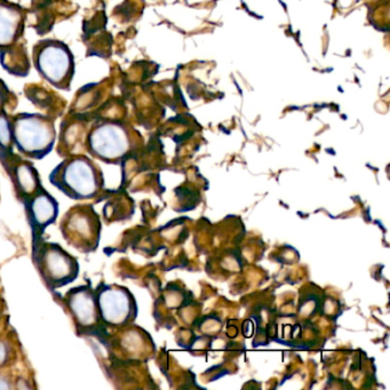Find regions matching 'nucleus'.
<instances>
[{
    "mask_svg": "<svg viewBox=\"0 0 390 390\" xmlns=\"http://www.w3.org/2000/svg\"><path fill=\"white\" fill-rule=\"evenodd\" d=\"M37 68L53 85H60L73 70V59L64 46L51 44L40 51Z\"/></svg>",
    "mask_w": 390,
    "mask_h": 390,
    "instance_id": "6e6552de",
    "label": "nucleus"
},
{
    "mask_svg": "<svg viewBox=\"0 0 390 390\" xmlns=\"http://www.w3.org/2000/svg\"><path fill=\"white\" fill-rule=\"evenodd\" d=\"M63 237L70 245L82 252H91L99 245L100 219L91 206H76L64 215L61 224Z\"/></svg>",
    "mask_w": 390,
    "mask_h": 390,
    "instance_id": "7ed1b4c3",
    "label": "nucleus"
},
{
    "mask_svg": "<svg viewBox=\"0 0 390 390\" xmlns=\"http://www.w3.org/2000/svg\"><path fill=\"white\" fill-rule=\"evenodd\" d=\"M12 130L8 119L5 116H0V148L7 150L12 141Z\"/></svg>",
    "mask_w": 390,
    "mask_h": 390,
    "instance_id": "f8f14e48",
    "label": "nucleus"
},
{
    "mask_svg": "<svg viewBox=\"0 0 390 390\" xmlns=\"http://www.w3.org/2000/svg\"><path fill=\"white\" fill-rule=\"evenodd\" d=\"M0 102H1V97H0ZM0 106H1V103H0Z\"/></svg>",
    "mask_w": 390,
    "mask_h": 390,
    "instance_id": "2eb2a0df",
    "label": "nucleus"
},
{
    "mask_svg": "<svg viewBox=\"0 0 390 390\" xmlns=\"http://www.w3.org/2000/svg\"><path fill=\"white\" fill-rule=\"evenodd\" d=\"M66 303L77 327L88 331L99 327L100 312L93 290L86 286L73 288L67 294Z\"/></svg>",
    "mask_w": 390,
    "mask_h": 390,
    "instance_id": "0eeeda50",
    "label": "nucleus"
},
{
    "mask_svg": "<svg viewBox=\"0 0 390 390\" xmlns=\"http://www.w3.org/2000/svg\"><path fill=\"white\" fill-rule=\"evenodd\" d=\"M11 388V384H8V380L0 375V390H6Z\"/></svg>",
    "mask_w": 390,
    "mask_h": 390,
    "instance_id": "4468645a",
    "label": "nucleus"
},
{
    "mask_svg": "<svg viewBox=\"0 0 390 390\" xmlns=\"http://www.w3.org/2000/svg\"><path fill=\"white\" fill-rule=\"evenodd\" d=\"M88 145L95 157L111 163L121 159L128 152V135L118 125H101L92 130Z\"/></svg>",
    "mask_w": 390,
    "mask_h": 390,
    "instance_id": "423d86ee",
    "label": "nucleus"
},
{
    "mask_svg": "<svg viewBox=\"0 0 390 390\" xmlns=\"http://www.w3.org/2000/svg\"><path fill=\"white\" fill-rule=\"evenodd\" d=\"M35 261L40 275L51 290L69 284L78 275L76 259L56 244L44 243L38 245Z\"/></svg>",
    "mask_w": 390,
    "mask_h": 390,
    "instance_id": "f03ea898",
    "label": "nucleus"
},
{
    "mask_svg": "<svg viewBox=\"0 0 390 390\" xmlns=\"http://www.w3.org/2000/svg\"><path fill=\"white\" fill-rule=\"evenodd\" d=\"M12 173L16 190L22 198L28 200L39 190V176L30 164L25 162L16 164L13 167Z\"/></svg>",
    "mask_w": 390,
    "mask_h": 390,
    "instance_id": "9d476101",
    "label": "nucleus"
},
{
    "mask_svg": "<svg viewBox=\"0 0 390 390\" xmlns=\"http://www.w3.org/2000/svg\"><path fill=\"white\" fill-rule=\"evenodd\" d=\"M8 357V348L4 343L3 341H0V366H3Z\"/></svg>",
    "mask_w": 390,
    "mask_h": 390,
    "instance_id": "ddd939ff",
    "label": "nucleus"
},
{
    "mask_svg": "<svg viewBox=\"0 0 390 390\" xmlns=\"http://www.w3.org/2000/svg\"><path fill=\"white\" fill-rule=\"evenodd\" d=\"M97 301L101 321L108 325L121 327L132 318L133 300L125 288L104 286L97 294Z\"/></svg>",
    "mask_w": 390,
    "mask_h": 390,
    "instance_id": "39448f33",
    "label": "nucleus"
},
{
    "mask_svg": "<svg viewBox=\"0 0 390 390\" xmlns=\"http://www.w3.org/2000/svg\"><path fill=\"white\" fill-rule=\"evenodd\" d=\"M51 182L73 200H91L100 194L102 176L90 159L71 158L60 164L51 174Z\"/></svg>",
    "mask_w": 390,
    "mask_h": 390,
    "instance_id": "f257e3e1",
    "label": "nucleus"
},
{
    "mask_svg": "<svg viewBox=\"0 0 390 390\" xmlns=\"http://www.w3.org/2000/svg\"><path fill=\"white\" fill-rule=\"evenodd\" d=\"M13 135L18 150L32 158L44 157L54 145V128L46 119L37 116L18 118Z\"/></svg>",
    "mask_w": 390,
    "mask_h": 390,
    "instance_id": "20e7f679",
    "label": "nucleus"
},
{
    "mask_svg": "<svg viewBox=\"0 0 390 390\" xmlns=\"http://www.w3.org/2000/svg\"><path fill=\"white\" fill-rule=\"evenodd\" d=\"M28 218L35 233H42L58 217L56 200L40 188L34 196L28 198Z\"/></svg>",
    "mask_w": 390,
    "mask_h": 390,
    "instance_id": "1a4fd4ad",
    "label": "nucleus"
},
{
    "mask_svg": "<svg viewBox=\"0 0 390 390\" xmlns=\"http://www.w3.org/2000/svg\"><path fill=\"white\" fill-rule=\"evenodd\" d=\"M20 27V14L6 4H0V46H6L16 39Z\"/></svg>",
    "mask_w": 390,
    "mask_h": 390,
    "instance_id": "9b49d317",
    "label": "nucleus"
}]
</instances>
